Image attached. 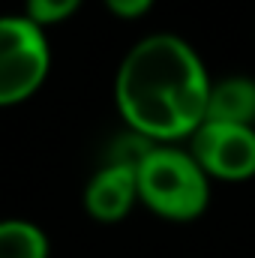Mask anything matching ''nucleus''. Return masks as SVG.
<instances>
[{"mask_svg": "<svg viewBox=\"0 0 255 258\" xmlns=\"http://www.w3.org/2000/svg\"><path fill=\"white\" fill-rule=\"evenodd\" d=\"M138 204L135 165L108 159L84 186V210L96 222H120Z\"/></svg>", "mask_w": 255, "mask_h": 258, "instance_id": "obj_5", "label": "nucleus"}, {"mask_svg": "<svg viewBox=\"0 0 255 258\" xmlns=\"http://www.w3.org/2000/svg\"><path fill=\"white\" fill-rule=\"evenodd\" d=\"M51 240L30 219H0V258H48Z\"/></svg>", "mask_w": 255, "mask_h": 258, "instance_id": "obj_7", "label": "nucleus"}, {"mask_svg": "<svg viewBox=\"0 0 255 258\" xmlns=\"http://www.w3.org/2000/svg\"><path fill=\"white\" fill-rule=\"evenodd\" d=\"M207 66L177 33H150L138 39L117 66L114 105L120 120L147 144L189 141L204 123Z\"/></svg>", "mask_w": 255, "mask_h": 258, "instance_id": "obj_1", "label": "nucleus"}, {"mask_svg": "<svg viewBox=\"0 0 255 258\" xmlns=\"http://www.w3.org/2000/svg\"><path fill=\"white\" fill-rule=\"evenodd\" d=\"M84 0H24V18L33 21L39 30L51 27V24H60L66 18H72L78 9H81Z\"/></svg>", "mask_w": 255, "mask_h": 258, "instance_id": "obj_8", "label": "nucleus"}, {"mask_svg": "<svg viewBox=\"0 0 255 258\" xmlns=\"http://www.w3.org/2000/svg\"><path fill=\"white\" fill-rule=\"evenodd\" d=\"M186 150L210 183H243L255 177V126L204 120L192 132Z\"/></svg>", "mask_w": 255, "mask_h": 258, "instance_id": "obj_4", "label": "nucleus"}, {"mask_svg": "<svg viewBox=\"0 0 255 258\" xmlns=\"http://www.w3.org/2000/svg\"><path fill=\"white\" fill-rule=\"evenodd\" d=\"M102 6L114 15V18H123V21H135L141 15L150 12L153 0H102Z\"/></svg>", "mask_w": 255, "mask_h": 258, "instance_id": "obj_9", "label": "nucleus"}, {"mask_svg": "<svg viewBox=\"0 0 255 258\" xmlns=\"http://www.w3.org/2000/svg\"><path fill=\"white\" fill-rule=\"evenodd\" d=\"M51 45L24 15H0V108L30 99L48 78Z\"/></svg>", "mask_w": 255, "mask_h": 258, "instance_id": "obj_3", "label": "nucleus"}, {"mask_svg": "<svg viewBox=\"0 0 255 258\" xmlns=\"http://www.w3.org/2000/svg\"><path fill=\"white\" fill-rule=\"evenodd\" d=\"M138 201L168 222H192L210 204V180L180 144H150L135 165Z\"/></svg>", "mask_w": 255, "mask_h": 258, "instance_id": "obj_2", "label": "nucleus"}, {"mask_svg": "<svg viewBox=\"0 0 255 258\" xmlns=\"http://www.w3.org/2000/svg\"><path fill=\"white\" fill-rule=\"evenodd\" d=\"M204 120L231 123V126H255V78L225 75L219 81H210Z\"/></svg>", "mask_w": 255, "mask_h": 258, "instance_id": "obj_6", "label": "nucleus"}]
</instances>
